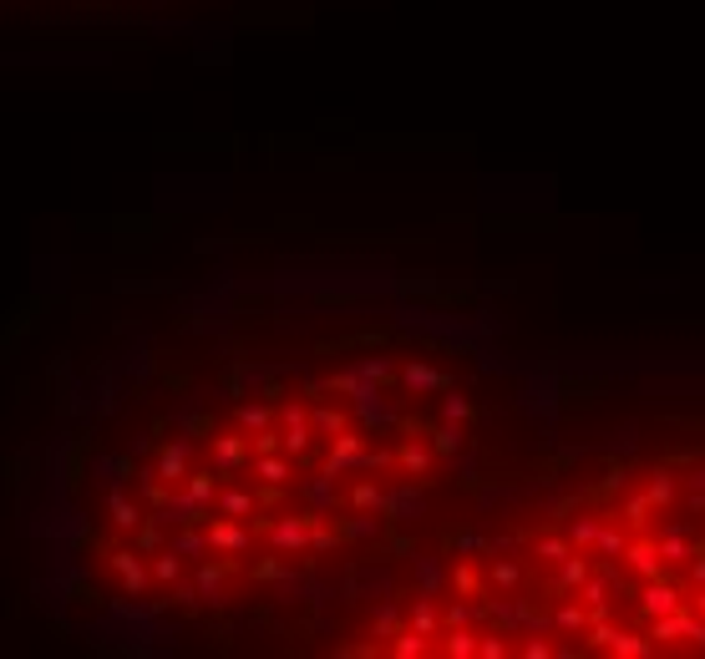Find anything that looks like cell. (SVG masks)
<instances>
[{
	"label": "cell",
	"instance_id": "12",
	"mask_svg": "<svg viewBox=\"0 0 705 659\" xmlns=\"http://www.w3.org/2000/svg\"><path fill=\"white\" fill-rule=\"evenodd\" d=\"M142 477H147V482H142V503L163 513V507L172 503V497H168V487H163V482H153V471H142Z\"/></svg>",
	"mask_w": 705,
	"mask_h": 659
},
{
	"label": "cell",
	"instance_id": "2",
	"mask_svg": "<svg viewBox=\"0 0 705 659\" xmlns=\"http://www.w3.org/2000/svg\"><path fill=\"white\" fill-rule=\"evenodd\" d=\"M204 528H208V533H204L208 538V553H223V558H244V553H254V533L239 518H219V513H214Z\"/></svg>",
	"mask_w": 705,
	"mask_h": 659
},
{
	"label": "cell",
	"instance_id": "6",
	"mask_svg": "<svg viewBox=\"0 0 705 659\" xmlns=\"http://www.w3.org/2000/svg\"><path fill=\"white\" fill-rule=\"evenodd\" d=\"M208 507H214L219 518H239V522H249V518H254V492H244V487H219Z\"/></svg>",
	"mask_w": 705,
	"mask_h": 659
},
{
	"label": "cell",
	"instance_id": "4",
	"mask_svg": "<svg viewBox=\"0 0 705 659\" xmlns=\"http://www.w3.org/2000/svg\"><path fill=\"white\" fill-rule=\"evenodd\" d=\"M107 568L122 579V594H127V598H142V594H147V583H153V573H147V558H142L138 548L107 553Z\"/></svg>",
	"mask_w": 705,
	"mask_h": 659
},
{
	"label": "cell",
	"instance_id": "8",
	"mask_svg": "<svg viewBox=\"0 0 705 659\" xmlns=\"http://www.w3.org/2000/svg\"><path fill=\"white\" fill-rule=\"evenodd\" d=\"M147 573H153V583H163V588H168V583H178V579H183V553H178V548H168V553L157 548L153 558H147Z\"/></svg>",
	"mask_w": 705,
	"mask_h": 659
},
{
	"label": "cell",
	"instance_id": "1",
	"mask_svg": "<svg viewBox=\"0 0 705 659\" xmlns=\"http://www.w3.org/2000/svg\"><path fill=\"white\" fill-rule=\"evenodd\" d=\"M528 538L549 598H457L441 629L498 634L508 655H705V456L619 467ZM432 634V639H437Z\"/></svg>",
	"mask_w": 705,
	"mask_h": 659
},
{
	"label": "cell",
	"instance_id": "11",
	"mask_svg": "<svg viewBox=\"0 0 705 659\" xmlns=\"http://www.w3.org/2000/svg\"><path fill=\"white\" fill-rule=\"evenodd\" d=\"M157 548H163V528H157V518L153 522H138V553H142V558H153Z\"/></svg>",
	"mask_w": 705,
	"mask_h": 659
},
{
	"label": "cell",
	"instance_id": "5",
	"mask_svg": "<svg viewBox=\"0 0 705 659\" xmlns=\"http://www.w3.org/2000/svg\"><path fill=\"white\" fill-rule=\"evenodd\" d=\"M193 467V446L189 441H168V446H157V467L153 477H163V482H183Z\"/></svg>",
	"mask_w": 705,
	"mask_h": 659
},
{
	"label": "cell",
	"instance_id": "9",
	"mask_svg": "<svg viewBox=\"0 0 705 659\" xmlns=\"http://www.w3.org/2000/svg\"><path fill=\"white\" fill-rule=\"evenodd\" d=\"M172 548L183 553V558H204V553H208V538H204V528H193V522H183V533L172 538Z\"/></svg>",
	"mask_w": 705,
	"mask_h": 659
},
{
	"label": "cell",
	"instance_id": "10",
	"mask_svg": "<svg viewBox=\"0 0 705 659\" xmlns=\"http://www.w3.org/2000/svg\"><path fill=\"white\" fill-rule=\"evenodd\" d=\"M107 513H112V522H117V528H138V522H142V518H138V507L127 503L117 487L107 492Z\"/></svg>",
	"mask_w": 705,
	"mask_h": 659
},
{
	"label": "cell",
	"instance_id": "7",
	"mask_svg": "<svg viewBox=\"0 0 705 659\" xmlns=\"http://www.w3.org/2000/svg\"><path fill=\"white\" fill-rule=\"evenodd\" d=\"M214 492H219V471L214 467H189V477H183V497H189V503H198V507H208L214 503Z\"/></svg>",
	"mask_w": 705,
	"mask_h": 659
},
{
	"label": "cell",
	"instance_id": "3",
	"mask_svg": "<svg viewBox=\"0 0 705 659\" xmlns=\"http://www.w3.org/2000/svg\"><path fill=\"white\" fill-rule=\"evenodd\" d=\"M208 446H214V471L223 477H239V471L249 467V437L239 431V426H229V431H214L208 437Z\"/></svg>",
	"mask_w": 705,
	"mask_h": 659
}]
</instances>
